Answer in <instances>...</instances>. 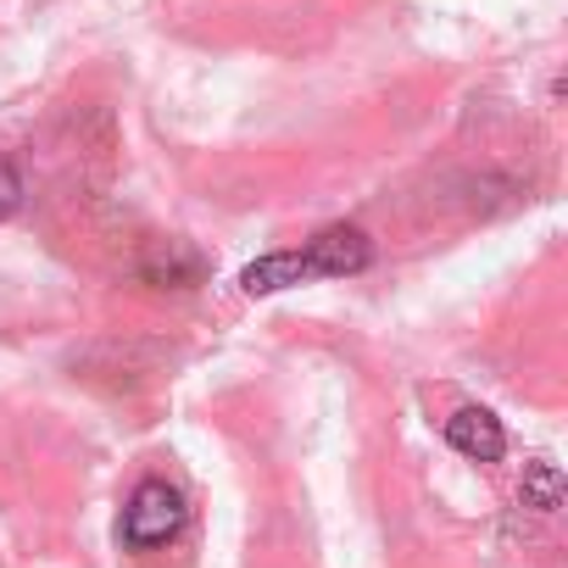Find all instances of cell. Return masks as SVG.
I'll return each instance as SVG.
<instances>
[{"instance_id":"obj_5","label":"cell","mask_w":568,"mask_h":568,"mask_svg":"<svg viewBox=\"0 0 568 568\" xmlns=\"http://www.w3.org/2000/svg\"><path fill=\"white\" fill-rule=\"evenodd\" d=\"M307 278H313L307 251H267V256H256V262L240 267V291L245 296H278V291L307 284Z\"/></svg>"},{"instance_id":"obj_1","label":"cell","mask_w":568,"mask_h":568,"mask_svg":"<svg viewBox=\"0 0 568 568\" xmlns=\"http://www.w3.org/2000/svg\"><path fill=\"white\" fill-rule=\"evenodd\" d=\"M184 518H190V507H184V490H179V485H168V479H140L134 496L123 501V524H118V529H123V546L156 551V546L179 540Z\"/></svg>"},{"instance_id":"obj_4","label":"cell","mask_w":568,"mask_h":568,"mask_svg":"<svg viewBox=\"0 0 568 568\" xmlns=\"http://www.w3.org/2000/svg\"><path fill=\"white\" fill-rule=\"evenodd\" d=\"M140 278L156 284V291H195V284L206 278V262L195 245L184 240H156L145 256H140Z\"/></svg>"},{"instance_id":"obj_3","label":"cell","mask_w":568,"mask_h":568,"mask_svg":"<svg viewBox=\"0 0 568 568\" xmlns=\"http://www.w3.org/2000/svg\"><path fill=\"white\" fill-rule=\"evenodd\" d=\"M446 446L463 452L468 463H501L507 457V429L490 407H457L446 418Z\"/></svg>"},{"instance_id":"obj_7","label":"cell","mask_w":568,"mask_h":568,"mask_svg":"<svg viewBox=\"0 0 568 568\" xmlns=\"http://www.w3.org/2000/svg\"><path fill=\"white\" fill-rule=\"evenodd\" d=\"M23 206V179H18V168H12V156L0 151V223H7L12 212Z\"/></svg>"},{"instance_id":"obj_2","label":"cell","mask_w":568,"mask_h":568,"mask_svg":"<svg viewBox=\"0 0 568 568\" xmlns=\"http://www.w3.org/2000/svg\"><path fill=\"white\" fill-rule=\"evenodd\" d=\"M307 262H313V278H352L374 262V240L357 229V223H329L318 229L307 245Z\"/></svg>"},{"instance_id":"obj_6","label":"cell","mask_w":568,"mask_h":568,"mask_svg":"<svg viewBox=\"0 0 568 568\" xmlns=\"http://www.w3.org/2000/svg\"><path fill=\"white\" fill-rule=\"evenodd\" d=\"M518 501H524L529 513H557V507H562V468L546 463V457L524 463V474H518Z\"/></svg>"}]
</instances>
